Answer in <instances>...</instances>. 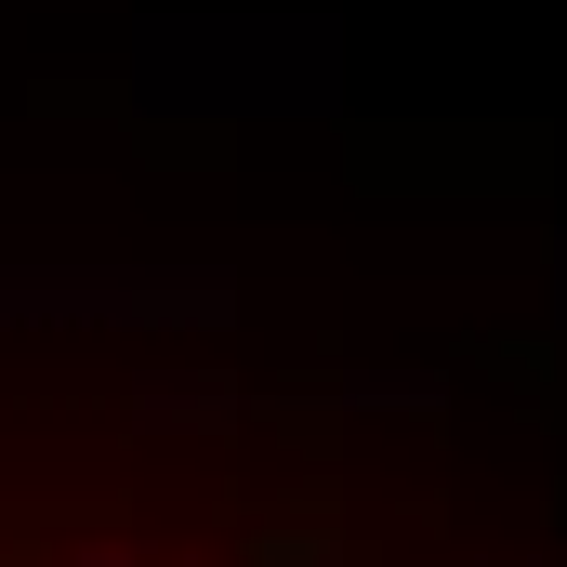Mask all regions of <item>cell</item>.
Masks as SVG:
<instances>
[{"label": "cell", "instance_id": "1", "mask_svg": "<svg viewBox=\"0 0 567 567\" xmlns=\"http://www.w3.org/2000/svg\"><path fill=\"white\" fill-rule=\"evenodd\" d=\"M0 567H343L317 528H290V502L251 488H185V502H0Z\"/></svg>", "mask_w": 567, "mask_h": 567}]
</instances>
